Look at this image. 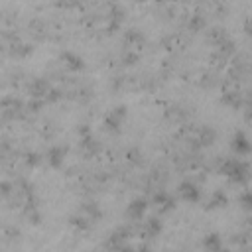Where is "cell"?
Returning <instances> with one entry per match:
<instances>
[{
	"label": "cell",
	"mask_w": 252,
	"mask_h": 252,
	"mask_svg": "<svg viewBox=\"0 0 252 252\" xmlns=\"http://www.w3.org/2000/svg\"><path fill=\"white\" fill-rule=\"evenodd\" d=\"M32 53H33V47H32L30 43L18 41V43H14V47H12V55H16V57H28V55H32Z\"/></svg>",
	"instance_id": "cell-20"
},
{
	"label": "cell",
	"mask_w": 252,
	"mask_h": 252,
	"mask_svg": "<svg viewBox=\"0 0 252 252\" xmlns=\"http://www.w3.org/2000/svg\"><path fill=\"white\" fill-rule=\"evenodd\" d=\"M217 140V130L213 126H203L199 130V142L205 144V146H211L213 142Z\"/></svg>",
	"instance_id": "cell-16"
},
{
	"label": "cell",
	"mask_w": 252,
	"mask_h": 252,
	"mask_svg": "<svg viewBox=\"0 0 252 252\" xmlns=\"http://www.w3.org/2000/svg\"><path fill=\"white\" fill-rule=\"evenodd\" d=\"M220 252H230V250H226V248H222V250H220Z\"/></svg>",
	"instance_id": "cell-31"
},
{
	"label": "cell",
	"mask_w": 252,
	"mask_h": 252,
	"mask_svg": "<svg viewBox=\"0 0 252 252\" xmlns=\"http://www.w3.org/2000/svg\"><path fill=\"white\" fill-rule=\"evenodd\" d=\"M59 98H61V91L51 89L49 94H47V98H45V102H55V100H59Z\"/></svg>",
	"instance_id": "cell-26"
},
{
	"label": "cell",
	"mask_w": 252,
	"mask_h": 252,
	"mask_svg": "<svg viewBox=\"0 0 252 252\" xmlns=\"http://www.w3.org/2000/svg\"><path fill=\"white\" fill-rule=\"evenodd\" d=\"M203 246L207 252H220L222 250V238H220V232L213 230L209 234H205L203 238Z\"/></svg>",
	"instance_id": "cell-10"
},
{
	"label": "cell",
	"mask_w": 252,
	"mask_h": 252,
	"mask_svg": "<svg viewBox=\"0 0 252 252\" xmlns=\"http://www.w3.org/2000/svg\"><path fill=\"white\" fill-rule=\"evenodd\" d=\"M126 158H128L130 161H134V163H138V161H140V152H138V150H128V154H126Z\"/></svg>",
	"instance_id": "cell-28"
},
{
	"label": "cell",
	"mask_w": 252,
	"mask_h": 252,
	"mask_svg": "<svg viewBox=\"0 0 252 252\" xmlns=\"http://www.w3.org/2000/svg\"><path fill=\"white\" fill-rule=\"evenodd\" d=\"M120 24H122V10H120L118 6H114V8H112V12H110L108 32H116V30L120 28Z\"/></svg>",
	"instance_id": "cell-19"
},
{
	"label": "cell",
	"mask_w": 252,
	"mask_h": 252,
	"mask_svg": "<svg viewBox=\"0 0 252 252\" xmlns=\"http://www.w3.org/2000/svg\"><path fill=\"white\" fill-rule=\"evenodd\" d=\"M220 102L226 104V106H230V108H238L242 100H240V94H238V93H234V91H226V93L220 96Z\"/></svg>",
	"instance_id": "cell-17"
},
{
	"label": "cell",
	"mask_w": 252,
	"mask_h": 252,
	"mask_svg": "<svg viewBox=\"0 0 252 252\" xmlns=\"http://www.w3.org/2000/svg\"><path fill=\"white\" fill-rule=\"evenodd\" d=\"M126 114H128L126 104H116L114 108H110L106 112V116H104V128L108 132H112V134H118L122 130V122H124Z\"/></svg>",
	"instance_id": "cell-2"
},
{
	"label": "cell",
	"mask_w": 252,
	"mask_h": 252,
	"mask_svg": "<svg viewBox=\"0 0 252 252\" xmlns=\"http://www.w3.org/2000/svg\"><path fill=\"white\" fill-rule=\"evenodd\" d=\"M77 134H79V138H85V136H89V134H91V128H89V124H81V126L77 128Z\"/></svg>",
	"instance_id": "cell-27"
},
{
	"label": "cell",
	"mask_w": 252,
	"mask_h": 252,
	"mask_svg": "<svg viewBox=\"0 0 252 252\" xmlns=\"http://www.w3.org/2000/svg\"><path fill=\"white\" fill-rule=\"evenodd\" d=\"M189 26H191L193 30H199V28H203V26H205V20H203L201 16H193V20L189 22Z\"/></svg>",
	"instance_id": "cell-25"
},
{
	"label": "cell",
	"mask_w": 252,
	"mask_h": 252,
	"mask_svg": "<svg viewBox=\"0 0 252 252\" xmlns=\"http://www.w3.org/2000/svg\"><path fill=\"white\" fill-rule=\"evenodd\" d=\"M83 215L89 217L93 222H96V220L102 219V209H100L98 203H94V201H87V203H83Z\"/></svg>",
	"instance_id": "cell-13"
},
{
	"label": "cell",
	"mask_w": 252,
	"mask_h": 252,
	"mask_svg": "<svg viewBox=\"0 0 252 252\" xmlns=\"http://www.w3.org/2000/svg\"><path fill=\"white\" fill-rule=\"evenodd\" d=\"M146 211H148V201L144 197H134L126 205V217L132 220H140L146 215Z\"/></svg>",
	"instance_id": "cell-6"
},
{
	"label": "cell",
	"mask_w": 252,
	"mask_h": 252,
	"mask_svg": "<svg viewBox=\"0 0 252 252\" xmlns=\"http://www.w3.org/2000/svg\"><path fill=\"white\" fill-rule=\"evenodd\" d=\"M124 43H126V45H142V43H144L142 32L136 30V28L126 30V32H124Z\"/></svg>",
	"instance_id": "cell-15"
},
{
	"label": "cell",
	"mask_w": 252,
	"mask_h": 252,
	"mask_svg": "<svg viewBox=\"0 0 252 252\" xmlns=\"http://www.w3.org/2000/svg\"><path fill=\"white\" fill-rule=\"evenodd\" d=\"M69 224L77 230V232H89L91 226H93V220L85 215H71L69 217Z\"/></svg>",
	"instance_id": "cell-12"
},
{
	"label": "cell",
	"mask_w": 252,
	"mask_h": 252,
	"mask_svg": "<svg viewBox=\"0 0 252 252\" xmlns=\"http://www.w3.org/2000/svg\"><path fill=\"white\" fill-rule=\"evenodd\" d=\"M230 150L236 154V156H248L252 152V142L250 138L246 136L244 130H236L230 138Z\"/></svg>",
	"instance_id": "cell-3"
},
{
	"label": "cell",
	"mask_w": 252,
	"mask_h": 252,
	"mask_svg": "<svg viewBox=\"0 0 252 252\" xmlns=\"http://www.w3.org/2000/svg\"><path fill=\"white\" fill-rule=\"evenodd\" d=\"M177 191H179V197H181L185 203H189V205L201 201V189H199V185H197L195 181H189V179L181 181V183L177 185Z\"/></svg>",
	"instance_id": "cell-4"
},
{
	"label": "cell",
	"mask_w": 252,
	"mask_h": 252,
	"mask_svg": "<svg viewBox=\"0 0 252 252\" xmlns=\"http://www.w3.org/2000/svg\"><path fill=\"white\" fill-rule=\"evenodd\" d=\"M154 203H156V207H158L161 213H167V211L175 209V201H173V197H171L167 191H158V193L154 195Z\"/></svg>",
	"instance_id": "cell-9"
},
{
	"label": "cell",
	"mask_w": 252,
	"mask_h": 252,
	"mask_svg": "<svg viewBox=\"0 0 252 252\" xmlns=\"http://www.w3.org/2000/svg\"><path fill=\"white\" fill-rule=\"evenodd\" d=\"M244 30H246V33H250V35H252V16L246 20V24H244Z\"/></svg>",
	"instance_id": "cell-30"
},
{
	"label": "cell",
	"mask_w": 252,
	"mask_h": 252,
	"mask_svg": "<svg viewBox=\"0 0 252 252\" xmlns=\"http://www.w3.org/2000/svg\"><path fill=\"white\" fill-rule=\"evenodd\" d=\"M161 230H163V222H161L158 217H150V219L146 220L144 232H146L150 238H154V236H159V234H161Z\"/></svg>",
	"instance_id": "cell-14"
},
{
	"label": "cell",
	"mask_w": 252,
	"mask_h": 252,
	"mask_svg": "<svg viewBox=\"0 0 252 252\" xmlns=\"http://www.w3.org/2000/svg\"><path fill=\"white\" fill-rule=\"evenodd\" d=\"M220 173L228 181H232L236 185H242V183H246L250 179V165L240 158H228V159L222 161Z\"/></svg>",
	"instance_id": "cell-1"
},
{
	"label": "cell",
	"mask_w": 252,
	"mask_h": 252,
	"mask_svg": "<svg viewBox=\"0 0 252 252\" xmlns=\"http://www.w3.org/2000/svg\"><path fill=\"white\" fill-rule=\"evenodd\" d=\"M49 91H51V87H49L47 81H43V79H35V81H32V85H30V94H32V98H41V100H45L47 94H49Z\"/></svg>",
	"instance_id": "cell-8"
},
{
	"label": "cell",
	"mask_w": 252,
	"mask_h": 252,
	"mask_svg": "<svg viewBox=\"0 0 252 252\" xmlns=\"http://www.w3.org/2000/svg\"><path fill=\"white\" fill-rule=\"evenodd\" d=\"M238 203H240V207H242V209L252 211V189L242 191V193H240V197H238Z\"/></svg>",
	"instance_id": "cell-21"
},
{
	"label": "cell",
	"mask_w": 252,
	"mask_h": 252,
	"mask_svg": "<svg viewBox=\"0 0 252 252\" xmlns=\"http://www.w3.org/2000/svg\"><path fill=\"white\" fill-rule=\"evenodd\" d=\"M61 61L65 63V67H67L69 71H83V69H85V59H83L79 53H75V51L65 49V51L61 53Z\"/></svg>",
	"instance_id": "cell-7"
},
{
	"label": "cell",
	"mask_w": 252,
	"mask_h": 252,
	"mask_svg": "<svg viewBox=\"0 0 252 252\" xmlns=\"http://www.w3.org/2000/svg\"><path fill=\"white\" fill-rule=\"evenodd\" d=\"M41 161H43L41 154H37V152H28V154H26V165H28V167L33 169V167H37Z\"/></svg>",
	"instance_id": "cell-22"
},
{
	"label": "cell",
	"mask_w": 252,
	"mask_h": 252,
	"mask_svg": "<svg viewBox=\"0 0 252 252\" xmlns=\"http://www.w3.org/2000/svg\"><path fill=\"white\" fill-rule=\"evenodd\" d=\"M228 205V195L222 191V189H215L209 203H207V209L209 211H215V209H224Z\"/></svg>",
	"instance_id": "cell-11"
},
{
	"label": "cell",
	"mask_w": 252,
	"mask_h": 252,
	"mask_svg": "<svg viewBox=\"0 0 252 252\" xmlns=\"http://www.w3.org/2000/svg\"><path fill=\"white\" fill-rule=\"evenodd\" d=\"M122 61H124V65H134V63L140 61V53L132 51V49H126V53L122 55Z\"/></svg>",
	"instance_id": "cell-23"
},
{
	"label": "cell",
	"mask_w": 252,
	"mask_h": 252,
	"mask_svg": "<svg viewBox=\"0 0 252 252\" xmlns=\"http://www.w3.org/2000/svg\"><path fill=\"white\" fill-rule=\"evenodd\" d=\"M43 104H45V100H41V98H32V100H30V104H28V108H30V110H33V112H37Z\"/></svg>",
	"instance_id": "cell-24"
},
{
	"label": "cell",
	"mask_w": 252,
	"mask_h": 252,
	"mask_svg": "<svg viewBox=\"0 0 252 252\" xmlns=\"http://www.w3.org/2000/svg\"><path fill=\"white\" fill-rule=\"evenodd\" d=\"M2 197H10V193H12V183L10 181H2Z\"/></svg>",
	"instance_id": "cell-29"
},
{
	"label": "cell",
	"mask_w": 252,
	"mask_h": 252,
	"mask_svg": "<svg viewBox=\"0 0 252 252\" xmlns=\"http://www.w3.org/2000/svg\"><path fill=\"white\" fill-rule=\"evenodd\" d=\"M65 158H67V146H51L45 156L47 165L51 169H61L65 163Z\"/></svg>",
	"instance_id": "cell-5"
},
{
	"label": "cell",
	"mask_w": 252,
	"mask_h": 252,
	"mask_svg": "<svg viewBox=\"0 0 252 252\" xmlns=\"http://www.w3.org/2000/svg\"><path fill=\"white\" fill-rule=\"evenodd\" d=\"M81 146H83V150L89 154V156H93V154H96L98 152V142L94 140V136L93 134H89V136H85V138H81Z\"/></svg>",
	"instance_id": "cell-18"
}]
</instances>
